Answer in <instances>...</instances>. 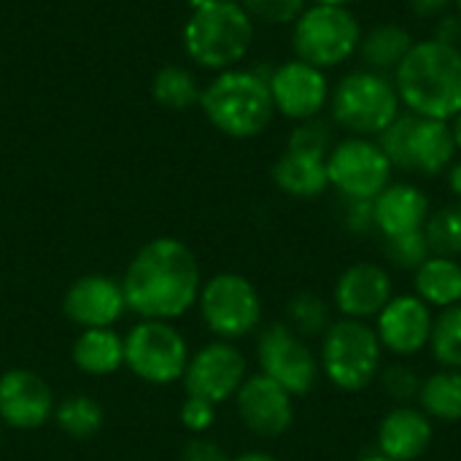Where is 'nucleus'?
<instances>
[{
  "label": "nucleus",
  "mask_w": 461,
  "mask_h": 461,
  "mask_svg": "<svg viewBox=\"0 0 461 461\" xmlns=\"http://www.w3.org/2000/svg\"><path fill=\"white\" fill-rule=\"evenodd\" d=\"M208 122L230 138H254L273 122L276 105L267 78L254 70H224L200 95Z\"/></svg>",
  "instance_id": "nucleus-3"
},
{
  "label": "nucleus",
  "mask_w": 461,
  "mask_h": 461,
  "mask_svg": "<svg viewBox=\"0 0 461 461\" xmlns=\"http://www.w3.org/2000/svg\"><path fill=\"white\" fill-rule=\"evenodd\" d=\"M346 227L351 232H370L375 230V213H373V200H346Z\"/></svg>",
  "instance_id": "nucleus-37"
},
{
  "label": "nucleus",
  "mask_w": 461,
  "mask_h": 461,
  "mask_svg": "<svg viewBox=\"0 0 461 461\" xmlns=\"http://www.w3.org/2000/svg\"><path fill=\"white\" fill-rule=\"evenodd\" d=\"M421 384L424 381L419 378V373L413 367H408V365H394V367H389L384 373V389L400 405H408V402L419 400Z\"/></svg>",
  "instance_id": "nucleus-35"
},
{
  "label": "nucleus",
  "mask_w": 461,
  "mask_h": 461,
  "mask_svg": "<svg viewBox=\"0 0 461 461\" xmlns=\"http://www.w3.org/2000/svg\"><path fill=\"white\" fill-rule=\"evenodd\" d=\"M151 92H154L157 103H162L165 108H176V111H186L189 105H194L200 100V89H197L194 76L178 65H165L154 76Z\"/></svg>",
  "instance_id": "nucleus-29"
},
{
  "label": "nucleus",
  "mask_w": 461,
  "mask_h": 461,
  "mask_svg": "<svg viewBox=\"0 0 461 461\" xmlns=\"http://www.w3.org/2000/svg\"><path fill=\"white\" fill-rule=\"evenodd\" d=\"M200 313L205 327L221 340H238L259 327L262 300L254 284L238 273H219L200 286Z\"/></svg>",
  "instance_id": "nucleus-10"
},
{
  "label": "nucleus",
  "mask_w": 461,
  "mask_h": 461,
  "mask_svg": "<svg viewBox=\"0 0 461 461\" xmlns=\"http://www.w3.org/2000/svg\"><path fill=\"white\" fill-rule=\"evenodd\" d=\"M273 181L289 197H303V200L319 197L330 186L327 157H316V154H303V151L286 149L278 157V162L273 165Z\"/></svg>",
  "instance_id": "nucleus-22"
},
{
  "label": "nucleus",
  "mask_w": 461,
  "mask_h": 461,
  "mask_svg": "<svg viewBox=\"0 0 461 461\" xmlns=\"http://www.w3.org/2000/svg\"><path fill=\"white\" fill-rule=\"evenodd\" d=\"M448 186H451V192L461 200V162L451 165V170H448Z\"/></svg>",
  "instance_id": "nucleus-41"
},
{
  "label": "nucleus",
  "mask_w": 461,
  "mask_h": 461,
  "mask_svg": "<svg viewBox=\"0 0 461 461\" xmlns=\"http://www.w3.org/2000/svg\"><path fill=\"white\" fill-rule=\"evenodd\" d=\"M435 38L448 43V46H459L461 43V14H443L440 19H435Z\"/></svg>",
  "instance_id": "nucleus-39"
},
{
  "label": "nucleus",
  "mask_w": 461,
  "mask_h": 461,
  "mask_svg": "<svg viewBox=\"0 0 461 461\" xmlns=\"http://www.w3.org/2000/svg\"><path fill=\"white\" fill-rule=\"evenodd\" d=\"M103 408L86 397V394H73L62 402H57L54 408V421L57 427L68 435V438H76V440H89L100 432L103 427Z\"/></svg>",
  "instance_id": "nucleus-27"
},
{
  "label": "nucleus",
  "mask_w": 461,
  "mask_h": 461,
  "mask_svg": "<svg viewBox=\"0 0 461 461\" xmlns=\"http://www.w3.org/2000/svg\"><path fill=\"white\" fill-rule=\"evenodd\" d=\"M454 5H456V14H461V0H454Z\"/></svg>",
  "instance_id": "nucleus-46"
},
{
  "label": "nucleus",
  "mask_w": 461,
  "mask_h": 461,
  "mask_svg": "<svg viewBox=\"0 0 461 461\" xmlns=\"http://www.w3.org/2000/svg\"><path fill=\"white\" fill-rule=\"evenodd\" d=\"M286 316H289V330H294L300 338H313V335H324L330 327H332V316H330V305L311 294V292H303L297 297H292L289 308H286Z\"/></svg>",
  "instance_id": "nucleus-31"
},
{
  "label": "nucleus",
  "mask_w": 461,
  "mask_h": 461,
  "mask_svg": "<svg viewBox=\"0 0 461 461\" xmlns=\"http://www.w3.org/2000/svg\"><path fill=\"white\" fill-rule=\"evenodd\" d=\"M313 3H324V5H346V8H348L354 0H313Z\"/></svg>",
  "instance_id": "nucleus-44"
},
{
  "label": "nucleus",
  "mask_w": 461,
  "mask_h": 461,
  "mask_svg": "<svg viewBox=\"0 0 461 461\" xmlns=\"http://www.w3.org/2000/svg\"><path fill=\"white\" fill-rule=\"evenodd\" d=\"M243 424L259 438H281L294 421L292 394L267 375H251L235 394Z\"/></svg>",
  "instance_id": "nucleus-16"
},
{
  "label": "nucleus",
  "mask_w": 461,
  "mask_h": 461,
  "mask_svg": "<svg viewBox=\"0 0 461 461\" xmlns=\"http://www.w3.org/2000/svg\"><path fill=\"white\" fill-rule=\"evenodd\" d=\"M270 97L278 113L294 122H305L321 113V108L330 103V81L324 70L303 62V59H289L278 65L270 78Z\"/></svg>",
  "instance_id": "nucleus-14"
},
{
  "label": "nucleus",
  "mask_w": 461,
  "mask_h": 461,
  "mask_svg": "<svg viewBox=\"0 0 461 461\" xmlns=\"http://www.w3.org/2000/svg\"><path fill=\"white\" fill-rule=\"evenodd\" d=\"M394 86L408 113L451 122L461 111V49L438 38L416 41L394 70Z\"/></svg>",
  "instance_id": "nucleus-2"
},
{
  "label": "nucleus",
  "mask_w": 461,
  "mask_h": 461,
  "mask_svg": "<svg viewBox=\"0 0 461 461\" xmlns=\"http://www.w3.org/2000/svg\"><path fill=\"white\" fill-rule=\"evenodd\" d=\"M421 411L438 421L454 424L461 421V373L459 370H443L429 375L421 384L419 394Z\"/></svg>",
  "instance_id": "nucleus-26"
},
{
  "label": "nucleus",
  "mask_w": 461,
  "mask_h": 461,
  "mask_svg": "<svg viewBox=\"0 0 461 461\" xmlns=\"http://www.w3.org/2000/svg\"><path fill=\"white\" fill-rule=\"evenodd\" d=\"M194 251L176 238H154L132 257L122 289L127 308L143 321H173L200 297Z\"/></svg>",
  "instance_id": "nucleus-1"
},
{
  "label": "nucleus",
  "mask_w": 461,
  "mask_h": 461,
  "mask_svg": "<svg viewBox=\"0 0 461 461\" xmlns=\"http://www.w3.org/2000/svg\"><path fill=\"white\" fill-rule=\"evenodd\" d=\"M249 16L267 24H289L305 11V0H243Z\"/></svg>",
  "instance_id": "nucleus-34"
},
{
  "label": "nucleus",
  "mask_w": 461,
  "mask_h": 461,
  "mask_svg": "<svg viewBox=\"0 0 461 461\" xmlns=\"http://www.w3.org/2000/svg\"><path fill=\"white\" fill-rule=\"evenodd\" d=\"M359 461H392V459H386V456L375 454V456H365V459H359Z\"/></svg>",
  "instance_id": "nucleus-45"
},
{
  "label": "nucleus",
  "mask_w": 461,
  "mask_h": 461,
  "mask_svg": "<svg viewBox=\"0 0 461 461\" xmlns=\"http://www.w3.org/2000/svg\"><path fill=\"white\" fill-rule=\"evenodd\" d=\"M362 27L346 5L313 3L305 8L292 32V46L297 59L327 70L348 62L359 51Z\"/></svg>",
  "instance_id": "nucleus-7"
},
{
  "label": "nucleus",
  "mask_w": 461,
  "mask_h": 461,
  "mask_svg": "<svg viewBox=\"0 0 461 461\" xmlns=\"http://www.w3.org/2000/svg\"><path fill=\"white\" fill-rule=\"evenodd\" d=\"M232 461H278L276 456H270V454H265V451H249V454H243V456H238V459Z\"/></svg>",
  "instance_id": "nucleus-42"
},
{
  "label": "nucleus",
  "mask_w": 461,
  "mask_h": 461,
  "mask_svg": "<svg viewBox=\"0 0 461 461\" xmlns=\"http://www.w3.org/2000/svg\"><path fill=\"white\" fill-rule=\"evenodd\" d=\"M432 313L429 305L416 294L392 297L386 308L378 313V340L397 357L419 354L432 335Z\"/></svg>",
  "instance_id": "nucleus-18"
},
{
  "label": "nucleus",
  "mask_w": 461,
  "mask_h": 461,
  "mask_svg": "<svg viewBox=\"0 0 461 461\" xmlns=\"http://www.w3.org/2000/svg\"><path fill=\"white\" fill-rule=\"evenodd\" d=\"M413 35L408 32V27L402 24H378L370 32L362 35L359 41V54L367 65V70L375 73H389L397 70L400 62L408 57V51L413 49Z\"/></svg>",
  "instance_id": "nucleus-24"
},
{
  "label": "nucleus",
  "mask_w": 461,
  "mask_h": 461,
  "mask_svg": "<svg viewBox=\"0 0 461 461\" xmlns=\"http://www.w3.org/2000/svg\"><path fill=\"white\" fill-rule=\"evenodd\" d=\"M54 392L35 370L14 367L0 375V421L14 429H38L54 419Z\"/></svg>",
  "instance_id": "nucleus-15"
},
{
  "label": "nucleus",
  "mask_w": 461,
  "mask_h": 461,
  "mask_svg": "<svg viewBox=\"0 0 461 461\" xmlns=\"http://www.w3.org/2000/svg\"><path fill=\"white\" fill-rule=\"evenodd\" d=\"M124 365L151 386H167L184 378L189 346L170 321H143L124 338Z\"/></svg>",
  "instance_id": "nucleus-9"
},
{
  "label": "nucleus",
  "mask_w": 461,
  "mask_h": 461,
  "mask_svg": "<svg viewBox=\"0 0 461 461\" xmlns=\"http://www.w3.org/2000/svg\"><path fill=\"white\" fill-rule=\"evenodd\" d=\"M73 365L86 375H111L124 367V338L111 327L81 330L73 343Z\"/></svg>",
  "instance_id": "nucleus-23"
},
{
  "label": "nucleus",
  "mask_w": 461,
  "mask_h": 461,
  "mask_svg": "<svg viewBox=\"0 0 461 461\" xmlns=\"http://www.w3.org/2000/svg\"><path fill=\"white\" fill-rule=\"evenodd\" d=\"M0 435H3V421H0Z\"/></svg>",
  "instance_id": "nucleus-47"
},
{
  "label": "nucleus",
  "mask_w": 461,
  "mask_h": 461,
  "mask_svg": "<svg viewBox=\"0 0 461 461\" xmlns=\"http://www.w3.org/2000/svg\"><path fill=\"white\" fill-rule=\"evenodd\" d=\"M378 146L389 157L392 167L405 173L438 176L451 167L456 149L451 122L424 119L416 113H400L381 135Z\"/></svg>",
  "instance_id": "nucleus-6"
},
{
  "label": "nucleus",
  "mask_w": 461,
  "mask_h": 461,
  "mask_svg": "<svg viewBox=\"0 0 461 461\" xmlns=\"http://www.w3.org/2000/svg\"><path fill=\"white\" fill-rule=\"evenodd\" d=\"M451 130H454V140H456V149H461V111L451 119Z\"/></svg>",
  "instance_id": "nucleus-43"
},
{
  "label": "nucleus",
  "mask_w": 461,
  "mask_h": 461,
  "mask_svg": "<svg viewBox=\"0 0 461 461\" xmlns=\"http://www.w3.org/2000/svg\"><path fill=\"white\" fill-rule=\"evenodd\" d=\"M408 3H411V11L424 19H440L454 5V0H408Z\"/></svg>",
  "instance_id": "nucleus-40"
},
{
  "label": "nucleus",
  "mask_w": 461,
  "mask_h": 461,
  "mask_svg": "<svg viewBox=\"0 0 461 461\" xmlns=\"http://www.w3.org/2000/svg\"><path fill=\"white\" fill-rule=\"evenodd\" d=\"M257 359L262 375L276 381L292 397H303L316 386L319 365L305 340L286 324H270L257 343Z\"/></svg>",
  "instance_id": "nucleus-12"
},
{
  "label": "nucleus",
  "mask_w": 461,
  "mask_h": 461,
  "mask_svg": "<svg viewBox=\"0 0 461 461\" xmlns=\"http://www.w3.org/2000/svg\"><path fill=\"white\" fill-rule=\"evenodd\" d=\"M432 443V421L424 411L411 405L394 408L378 427L381 456L392 461H416Z\"/></svg>",
  "instance_id": "nucleus-20"
},
{
  "label": "nucleus",
  "mask_w": 461,
  "mask_h": 461,
  "mask_svg": "<svg viewBox=\"0 0 461 461\" xmlns=\"http://www.w3.org/2000/svg\"><path fill=\"white\" fill-rule=\"evenodd\" d=\"M332 119L354 138L381 135L400 116V95L394 78L375 70H351L330 95Z\"/></svg>",
  "instance_id": "nucleus-5"
},
{
  "label": "nucleus",
  "mask_w": 461,
  "mask_h": 461,
  "mask_svg": "<svg viewBox=\"0 0 461 461\" xmlns=\"http://www.w3.org/2000/svg\"><path fill=\"white\" fill-rule=\"evenodd\" d=\"M386 257H389V262H392L394 267H402V270H419V267L432 257L424 230H416V232H405V235L386 238Z\"/></svg>",
  "instance_id": "nucleus-32"
},
{
  "label": "nucleus",
  "mask_w": 461,
  "mask_h": 461,
  "mask_svg": "<svg viewBox=\"0 0 461 461\" xmlns=\"http://www.w3.org/2000/svg\"><path fill=\"white\" fill-rule=\"evenodd\" d=\"M416 297L429 308H451L461 303V265L451 257H429L416 270Z\"/></svg>",
  "instance_id": "nucleus-25"
},
{
  "label": "nucleus",
  "mask_w": 461,
  "mask_h": 461,
  "mask_svg": "<svg viewBox=\"0 0 461 461\" xmlns=\"http://www.w3.org/2000/svg\"><path fill=\"white\" fill-rule=\"evenodd\" d=\"M246 378L249 375L243 354L230 340H216L189 357L184 386L192 397H203L213 405H221L238 394Z\"/></svg>",
  "instance_id": "nucleus-13"
},
{
  "label": "nucleus",
  "mask_w": 461,
  "mask_h": 461,
  "mask_svg": "<svg viewBox=\"0 0 461 461\" xmlns=\"http://www.w3.org/2000/svg\"><path fill=\"white\" fill-rule=\"evenodd\" d=\"M373 213H375V230H381L384 238H394V235L424 230L429 219V200L413 184H389L373 200Z\"/></svg>",
  "instance_id": "nucleus-21"
},
{
  "label": "nucleus",
  "mask_w": 461,
  "mask_h": 461,
  "mask_svg": "<svg viewBox=\"0 0 461 461\" xmlns=\"http://www.w3.org/2000/svg\"><path fill=\"white\" fill-rule=\"evenodd\" d=\"M392 162L370 138H346L327 154L330 186H335L346 200H375L392 178Z\"/></svg>",
  "instance_id": "nucleus-11"
},
{
  "label": "nucleus",
  "mask_w": 461,
  "mask_h": 461,
  "mask_svg": "<svg viewBox=\"0 0 461 461\" xmlns=\"http://www.w3.org/2000/svg\"><path fill=\"white\" fill-rule=\"evenodd\" d=\"M62 308L65 316L81 330H103L113 327L124 316L127 300L119 281L108 276H84L70 284Z\"/></svg>",
  "instance_id": "nucleus-17"
},
{
  "label": "nucleus",
  "mask_w": 461,
  "mask_h": 461,
  "mask_svg": "<svg viewBox=\"0 0 461 461\" xmlns=\"http://www.w3.org/2000/svg\"><path fill=\"white\" fill-rule=\"evenodd\" d=\"M381 340L365 321L343 319L324 332L321 365L327 378L343 392L367 389L381 370Z\"/></svg>",
  "instance_id": "nucleus-8"
},
{
  "label": "nucleus",
  "mask_w": 461,
  "mask_h": 461,
  "mask_svg": "<svg viewBox=\"0 0 461 461\" xmlns=\"http://www.w3.org/2000/svg\"><path fill=\"white\" fill-rule=\"evenodd\" d=\"M389 300H392V276L373 262L351 265L338 278L335 303L346 319L362 321V319L378 316Z\"/></svg>",
  "instance_id": "nucleus-19"
},
{
  "label": "nucleus",
  "mask_w": 461,
  "mask_h": 461,
  "mask_svg": "<svg viewBox=\"0 0 461 461\" xmlns=\"http://www.w3.org/2000/svg\"><path fill=\"white\" fill-rule=\"evenodd\" d=\"M254 41V19L235 0H205L200 3L186 27L184 46L186 54L213 70H230L238 65Z\"/></svg>",
  "instance_id": "nucleus-4"
},
{
  "label": "nucleus",
  "mask_w": 461,
  "mask_h": 461,
  "mask_svg": "<svg viewBox=\"0 0 461 461\" xmlns=\"http://www.w3.org/2000/svg\"><path fill=\"white\" fill-rule=\"evenodd\" d=\"M335 146V135L330 122L313 116L305 122H297V127L289 135V149L292 151H303V154H316V157H327Z\"/></svg>",
  "instance_id": "nucleus-33"
},
{
  "label": "nucleus",
  "mask_w": 461,
  "mask_h": 461,
  "mask_svg": "<svg viewBox=\"0 0 461 461\" xmlns=\"http://www.w3.org/2000/svg\"><path fill=\"white\" fill-rule=\"evenodd\" d=\"M432 354L440 365L459 370L461 367V303L443 308L440 316L432 321V335H429Z\"/></svg>",
  "instance_id": "nucleus-30"
},
{
  "label": "nucleus",
  "mask_w": 461,
  "mask_h": 461,
  "mask_svg": "<svg viewBox=\"0 0 461 461\" xmlns=\"http://www.w3.org/2000/svg\"><path fill=\"white\" fill-rule=\"evenodd\" d=\"M424 235L429 243L432 257H459L461 254V200L443 205L440 211L429 213L424 224Z\"/></svg>",
  "instance_id": "nucleus-28"
},
{
  "label": "nucleus",
  "mask_w": 461,
  "mask_h": 461,
  "mask_svg": "<svg viewBox=\"0 0 461 461\" xmlns=\"http://www.w3.org/2000/svg\"><path fill=\"white\" fill-rule=\"evenodd\" d=\"M216 421V405L203 400V397H186L184 405H181V424L194 432V435H203L213 427Z\"/></svg>",
  "instance_id": "nucleus-36"
},
{
  "label": "nucleus",
  "mask_w": 461,
  "mask_h": 461,
  "mask_svg": "<svg viewBox=\"0 0 461 461\" xmlns=\"http://www.w3.org/2000/svg\"><path fill=\"white\" fill-rule=\"evenodd\" d=\"M181 461H232L216 443L211 440H203V438H194L186 443L184 448V456Z\"/></svg>",
  "instance_id": "nucleus-38"
}]
</instances>
